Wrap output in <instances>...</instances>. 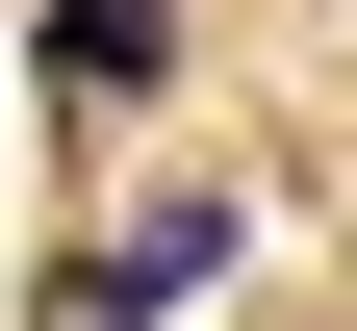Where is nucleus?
<instances>
[{
    "instance_id": "f03ea898",
    "label": "nucleus",
    "mask_w": 357,
    "mask_h": 331,
    "mask_svg": "<svg viewBox=\"0 0 357 331\" xmlns=\"http://www.w3.org/2000/svg\"><path fill=\"white\" fill-rule=\"evenodd\" d=\"M153 52H178V0H52V77L77 102H153Z\"/></svg>"
},
{
    "instance_id": "f257e3e1",
    "label": "nucleus",
    "mask_w": 357,
    "mask_h": 331,
    "mask_svg": "<svg viewBox=\"0 0 357 331\" xmlns=\"http://www.w3.org/2000/svg\"><path fill=\"white\" fill-rule=\"evenodd\" d=\"M204 280H230V204H153V229H102V255H77V331H178Z\"/></svg>"
}]
</instances>
